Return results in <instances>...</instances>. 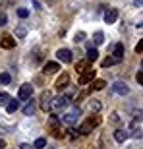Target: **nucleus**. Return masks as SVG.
Returning <instances> with one entry per match:
<instances>
[{
    "label": "nucleus",
    "instance_id": "obj_6",
    "mask_svg": "<svg viewBox=\"0 0 143 149\" xmlns=\"http://www.w3.org/2000/svg\"><path fill=\"white\" fill-rule=\"evenodd\" d=\"M56 58H58L60 62H64V64H70V62L74 60L70 49H58V50H56Z\"/></svg>",
    "mask_w": 143,
    "mask_h": 149
},
{
    "label": "nucleus",
    "instance_id": "obj_30",
    "mask_svg": "<svg viewBox=\"0 0 143 149\" xmlns=\"http://www.w3.org/2000/svg\"><path fill=\"white\" fill-rule=\"evenodd\" d=\"M25 33H27V31H25V27H17L16 29V37H19V39L25 37Z\"/></svg>",
    "mask_w": 143,
    "mask_h": 149
},
{
    "label": "nucleus",
    "instance_id": "obj_25",
    "mask_svg": "<svg viewBox=\"0 0 143 149\" xmlns=\"http://www.w3.org/2000/svg\"><path fill=\"white\" fill-rule=\"evenodd\" d=\"M114 64H118V62H116L112 56H108V58H105V60H103V68H110V66H114Z\"/></svg>",
    "mask_w": 143,
    "mask_h": 149
},
{
    "label": "nucleus",
    "instance_id": "obj_27",
    "mask_svg": "<svg viewBox=\"0 0 143 149\" xmlns=\"http://www.w3.org/2000/svg\"><path fill=\"white\" fill-rule=\"evenodd\" d=\"M91 111H93V112H99V111H101V103H99L97 99L91 101Z\"/></svg>",
    "mask_w": 143,
    "mask_h": 149
},
{
    "label": "nucleus",
    "instance_id": "obj_10",
    "mask_svg": "<svg viewBox=\"0 0 143 149\" xmlns=\"http://www.w3.org/2000/svg\"><path fill=\"white\" fill-rule=\"evenodd\" d=\"M70 85V76L68 74H62L58 79H56V91H62V89H66Z\"/></svg>",
    "mask_w": 143,
    "mask_h": 149
},
{
    "label": "nucleus",
    "instance_id": "obj_28",
    "mask_svg": "<svg viewBox=\"0 0 143 149\" xmlns=\"http://www.w3.org/2000/svg\"><path fill=\"white\" fill-rule=\"evenodd\" d=\"M17 16L22 17V19H25V17L29 16V10L27 8H19V10H17Z\"/></svg>",
    "mask_w": 143,
    "mask_h": 149
},
{
    "label": "nucleus",
    "instance_id": "obj_32",
    "mask_svg": "<svg viewBox=\"0 0 143 149\" xmlns=\"http://www.w3.org/2000/svg\"><path fill=\"white\" fill-rule=\"evenodd\" d=\"M135 52H137V54H141V52H143V41H139V43L135 45Z\"/></svg>",
    "mask_w": 143,
    "mask_h": 149
},
{
    "label": "nucleus",
    "instance_id": "obj_37",
    "mask_svg": "<svg viewBox=\"0 0 143 149\" xmlns=\"http://www.w3.org/2000/svg\"><path fill=\"white\" fill-rule=\"evenodd\" d=\"M4 147H6V141H4L2 138H0V149H4Z\"/></svg>",
    "mask_w": 143,
    "mask_h": 149
},
{
    "label": "nucleus",
    "instance_id": "obj_9",
    "mask_svg": "<svg viewBox=\"0 0 143 149\" xmlns=\"http://www.w3.org/2000/svg\"><path fill=\"white\" fill-rule=\"evenodd\" d=\"M112 91L118 93V95H128V93H130V87H128L124 81H114V83H112Z\"/></svg>",
    "mask_w": 143,
    "mask_h": 149
},
{
    "label": "nucleus",
    "instance_id": "obj_24",
    "mask_svg": "<svg viewBox=\"0 0 143 149\" xmlns=\"http://www.w3.org/2000/svg\"><path fill=\"white\" fill-rule=\"evenodd\" d=\"M10 99H12L10 95H8V93H4V91H2V93H0V107H6V105H8V103H10Z\"/></svg>",
    "mask_w": 143,
    "mask_h": 149
},
{
    "label": "nucleus",
    "instance_id": "obj_29",
    "mask_svg": "<svg viewBox=\"0 0 143 149\" xmlns=\"http://www.w3.org/2000/svg\"><path fill=\"white\" fill-rule=\"evenodd\" d=\"M74 41H76V43H81V41H85V31H77Z\"/></svg>",
    "mask_w": 143,
    "mask_h": 149
},
{
    "label": "nucleus",
    "instance_id": "obj_36",
    "mask_svg": "<svg viewBox=\"0 0 143 149\" xmlns=\"http://www.w3.org/2000/svg\"><path fill=\"white\" fill-rule=\"evenodd\" d=\"M19 149H33V145H29V143H22V145H19Z\"/></svg>",
    "mask_w": 143,
    "mask_h": 149
},
{
    "label": "nucleus",
    "instance_id": "obj_17",
    "mask_svg": "<svg viewBox=\"0 0 143 149\" xmlns=\"http://www.w3.org/2000/svg\"><path fill=\"white\" fill-rule=\"evenodd\" d=\"M114 139L118 141V143H124L128 139V132H124V130H116L114 132Z\"/></svg>",
    "mask_w": 143,
    "mask_h": 149
},
{
    "label": "nucleus",
    "instance_id": "obj_12",
    "mask_svg": "<svg viewBox=\"0 0 143 149\" xmlns=\"http://www.w3.org/2000/svg\"><path fill=\"white\" fill-rule=\"evenodd\" d=\"M116 19H118V10H116V8H108V10L105 12V22L106 23H114Z\"/></svg>",
    "mask_w": 143,
    "mask_h": 149
},
{
    "label": "nucleus",
    "instance_id": "obj_21",
    "mask_svg": "<svg viewBox=\"0 0 143 149\" xmlns=\"http://www.w3.org/2000/svg\"><path fill=\"white\" fill-rule=\"evenodd\" d=\"M93 43L95 45H103L105 43V33H103V31H97V33L93 35Z\"/></svg>",
    "mask_w": 143,
    "mask_h": 149
},
{
    "label": "nucleus",
    "instance_id": "obj_14",
    "mask_svg": "<svg viewBox=\"0 0 143 149\" xmlns=\"http://www.w3.org/2000/svg\"><path fill=\"white\" fill-rule=\"evenodd\" d=\"M112 54H114L112 58H114L116 62H120L122 58H124V45H122V43H118V45L114 47V52H112Z\"/></svg>",
    "mask_w": 143,
    "mask_h": 149
},
{
    "label": "nucleus",
    "instance_id": "obj_8",
    "mask_svg": "<svg viewBox=\"0 0 143 149\" xmlns=\"http://www.w3.org/2000/svg\"><path fill=\"white\" fill-rule=\"evenodd\" d=\"M81 114V111H79V107H76V109H72L70 112H66V114L62 116V120L66 122V124H74V122L77 120V116Z\"/></svg>",
    "mask_w": 143,
    "mask_h": 149
},
{
    "label": "nucleus",
    "instance_id": "obj_35",
    "mask_svg": "<svg viewBox=\"0 0 143 149\" xmlns=\"http://www.w3.org/2000/svg\"><path fill=\"white\" fill-rule=\"evenodd\" d=\"M110 120H112V122H120V116H118V112H114V114H112V118H110Z\"/></svg>",
    "mask_w": 143,
    "mask_h": 149
},
{
    "label": "nucleus",
    "instance_id": "obj_1",
    "mask_svg": "<svg viewBox=\"0 0 143 149\" xmlns=\"http://www.w3.org/2000/svg\"><path fill=\"white\" fill-rule=\"evenodd\" d=\"M101 116L99 114H93V116H89L87 120L83 122L81 126H79V130H77V134H81V136H87V134H91L97 126H101Z\"/></svg>",
    "mask_w": 143,
    "mask_h": 149
},
{
    "label": "nucleus",
    "instance_id": "obj_34",
    "mask_svg": "<svg viewBox=\"0 0 143 149\" xmlns=\"http://www.w3.org/2000/svg\"><path fill=\"white\" fill-rule=\"evenodd\" d=\"M33 6L37 8V10H43V6H41V2H39V0H33Z\"/></svg>",
    "mask_w": 143,
    "mask_h": 149
},
{
    "label": "nucleus",
    "instance_id": "obj_2",
    "mask_svg": "<svg viewBox=\"0 0 143 149\" xmlns=\"http://www.w3.org/2000/svg\"><path fill=\"white\" fill-rule=\"evenodd\" d=\"M49 130L54 138H64V132H62V128H60V118L56 114H52L49 118Z\"/></svg>",
    "mask_w": 143,
    "mask_h": 149
},
{
    "label": "nucleus",
    "instance_id": "obj_11",
    "mask_svg": "<svg viewBox=\"0 0 143 149\" xmlns=\"http://www.w3.org/2000/svg\"><path fill=\"white\" fill-rule=\"evenodd\" d=\"M0 47L2 49H14L16 47V39L12 37V35H4V37L0 39Z\"/></svg>",
    "mask_w": 143,
    "mask_h": 149
},
{
    "label": "nucleus",
    "instance_id": "obj_5",
    "mask_svg": "<svg viewBox=\"0 0 143 149\" xmlns=\"http://www.w3.org/2000/svg\"><path fill=\"white\" fill-rule=\"evenodd\" d=\"M95 74H97V70H93V68H87L85 72H81L79 74V85H87V83H91L95 79Z\"/></svg>",
    "mask_w": 143,
    "mask_h": 149
},
{
    "label": "nucleus",
    "instance_id": "obj_23",
    "mask_svg": "<svg viewBox=\"0 0 143 149\" xmlns=\"http://www.w3.org/2000/svg\"><path fill=\"white\" fill-rule=\"evenodd\" d=\"M10 81H12V76L8 72H2V74H0V83H2V85H8Z\"/></svg>",
    "mask_w": 143,
    "mask_h": 149
},
{
    "label": "nucleus",
    "instance_id": "obj_19",
    "mask_svg": "<svg viewBox=\"0 0 143 149\" xmlns=\"http://www.w3.org/2000/svg\"><path fill=\"white\" fill-rule=\"evenodd\" d=\"M33 112H35V103H33V101H29L27 105L23 107V114H25V116H31Z\"/></svg>",
    "mask_w": 143,
    "mask_h": 149
},
{
    "label": "nucleus",
    "instance_id": "obj_26",
    "mask_svg": "<svg viewBox=\"0 0 143 149\" xmlns=\"http://www.w3.org/2000/svg\"><path fill=\"white\" fill-rule=\"evenodd\" d=\"M91 91H93V89H91V85H89V89H85V91H81V93L77 95V103H79V101H81V99H87V97H89V93H91Z\"/></svg>",
    "mask_w": 143,
    "mask_h": 149
},
{
    "label": "nucleus",
    "instance_id": "obj_13",
    "mask_svg": "<svg viewBox=\"0 0 143 149\" xmlns=\"http://www.w3.org/2000/svg\"><path fill=\"white\" fill-rule=\"evenodd\" d=\"M58 70H60V64H58V62H47L43 66L44 74H54V72H58Z\"/></svg>",
    "mask_w": 143,
    "mask_h": 149
},
{
    "label": "nucleus",
    "instance_id": "obj_7",
    "mask_svg": "<svg viewBox=\"0 0 143 149\" xmlns=\"http://www.w3.org/2000/svg\"><path fill=\"white\" fill-rule=\"evenodd\" d=\"M50 103H52V93L47 89V91L41 93V109L43 111H50Z\"/></svg>",
    "mask_w": 143,
    "mask_h": 149
},
{
    "label": "nucleus",
    "instance_id": "obj_15",
    "mask_svg": "<svg viewBox=\"0 0 143 149\" xmlns=\"http://www.w3.org/2000/svg\"><path fill=\"white\" fill-rule=\"evenodd\" d=\"M97 58H99V50L93 49V47H89V49H87V58H85V60L91 64V62H95Z\"/></svg>",
    "mask_w": 143,
    "mask_h": 149
},
{
    "label": "nucleus",
    "instance_id": "obj_16",
    "mask_svg": "<svg viewBox=\"0 0 143 149\" xmlns=\"http://www.w3.org/2000/svg\"><path fill=\"white\" fill-rule=\"evenodd\" d=\"M17 109H19V101H16V99H14V101L10 99V103L6 105V111H8V114H14Z\"/></svg>",
    "mask_w": 143,
    "mask_h": 149
},
{
    "label": "nucleus",
    "instance_id": "obj_20",
    "mask_svg": "<svg viewBox=\"0 0 143 149\" xmlns=\"http://www.w3.org/2000/svg\"><path fill=\"white\" fill-rule=\"evenodd\" d=\"M87 68H89V62H87V60H79V62L76 64V72L81 74V72H85Z\"/></svg>",
    "mask_w": 143,
    "mask_h": 149
},
{
    "label": "nucleus",
    "instance_id": "obj_3",
    "mask_svg": "<svg viewBox=\"0 0 143 149\" xmlns=\"http://www.w3.org/2000/svg\"><path fill=\"white\" fill-rule=\"evenodd\" d=\"M68 105H70V97H66V95H60V97L52 99V103H50V109L58 112V111H64Z\"/></svg>",
    "mask_w": 143,
    "mask_h": 149
},
{
    "label": "nucleus",
    "instance_id": "obj_38",
    "mask_svg": "<svg viewBox=\"0 0 143 149\" xmlns=\"http://www.w3.org/2000/svg\"><path fill=\"white\" fill-rule=\"evenodd\" d=\"M135 2V6H141V0H133Z\"/></svg>",
    "mask_w": 143,
    "mask_h": 149
},
{
    "label": "nucleus",
    "instance_id": "obj_33",
    "mask_svg": "<svg viewBox=\"0 0 143 149\" xmlns=\"http://www.w3.org/2000/svg\"><path fill=\"white\" fill-rule=\"evenodd\" d=\"M135 79H137V83H139V85L143 83V72H141V70H139V72L135 74Z\"/></svg>",
    "mask_w": 143,
    "mask_h": 149
},
{
    "label": "nucleus",
    "instance_id": "obj_31",
    "mask_svg": "<svg viewBox=\"0 0 143 149\" xmlns=\"http://www.w3.org/2000/svg\"><path fill=\"white\" fill-rule=\"evenodd\" d=\"M6 22H8V16L6 14H0V27H4Z\"/></svg>",
    "mask_w": 143,
    "mask_h": 149
},
{
    "label": "nucleus",
    "instance_id": "obj_22",
    "mask_svg": "<svg viewBox=\"0 0 143 149\" xmlns=\"http://www.w3.org/2000/svg\"><path fill=\"white\" fill-rule=\"evenodd\" d=\"M44 147H47V139H44V138H37V139H35L33 149H44Z\"/></svg>",
    "mask_w": 143,
    "mask_h": 149
},
{
    "label": "nucleus",
    "instance_id": "obj_4",
    "mask_svg": "<svg viewBox=\"0 0 143 149\" xmlns=\"http://www.w3.org/2000/svg\"><path fill=\"white\" fill-rule=\"evenodd\" d=\"M33 95V85L31 83H23L19 91H17V101H29Z\"/></svg>",
    "mask_w": 143,
    "mask_h": 149
},
{
    "label": "nucleus",
    "instance_id": "obj_18",
    "mask_svg": "<svg viewBox=\"0 0 143 149\" xmlns=\"http://www.w3.org/2000/svg\"><path fill=\"white\" fill-rule=\"evenodd\" d=\"M105 85H106L105 79H93L91 81V89L93 91H101V89H105Z\"/></svg>",
    "mask_w": 143,
    "mask_h": 149
}]
</instances>
